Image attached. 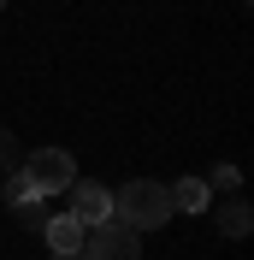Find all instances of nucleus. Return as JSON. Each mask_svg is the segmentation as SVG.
I'll list each match as a JSON object with an SVG mask.
<instances>
[{"label":"nucleus","instance_id":"6","mask_svg":"<svg viewBox=\"0 0 254 260\" xmlns=\"http://www.w3.org/2000/svg\"><path fill=\"white\" fill-rule=\"evenodd\" d=\"M166 201H172V213H207L213 207V189H207L201 178H177L172 189H166Z\"/></svg>","mask_w":254,"mask_h":260},{"label":"nucleus","instance_id":"12","mask_svg":"<svg viewBox=\"0 0 254 260\" xmlns=\"http://www.w3.org/2000/svg\"><path fill=\"white\" fill-rule=\"evenodd\" d=\"M48 260H83V254H48Z\"/></svg>","mask_w":254,"mask_h":260},{"label":"nucleus","instance_id":"4","mask_svg":"<svg viewBox=\"0 0 254 260\" xmlns=\"http://www.w3.org/2000/svg\"><path fill=\"white\" fill-rule=\"evenodd\" d=\"M65 201H71L65 213H71L83 231L101 225V219H112V189H107V183H95V178H77L71 189H65Z\"/></svg>","mask_w":254,"mask_h":260},{"label":"nucleus","instance_id":"9","mask_svg":"<svg viewBox=\"0 0 254 260\" xmlns=\"http://www.w3.org/2000/svg\"><path fill=\"white\" fill-rule=\"evenodd\" d=\"M18 160H24V154H18V142H12V130H0V172L12 178V172H18Z\"/></svg>","mask_w":254,"mask_h":260},{"label":"nucleus","instance_id":"2","mask_svg":"<svg viewBox=\"0 0 254 260\" xmlns=\"http://www.w3.org/2000/svg\"><path fill=\"white\" fill-rule=\"evenodd\" d=\"M18 178L30 183L36 201H48V195H65L77 183V160H71L65 148H30V154L18 160Z\"/></svg>","mask_w":254,"mask_h":260},{"label":"nucleus","instance_id":"11","mask_svg":"<svg viewBox=\"0 0 254 260\" xmlns=\"http://www.w3.org/2000/svg\"><path fill=\"white\" fill-rule=\"evenodd\" d=\"M12 219H18V225H30V231H42V225H48V207L30 201V207H12Z\"/></svg>","mask_w":254,"mask_h":260},{"label":"nucleus","instance_id":"10","mask_svg":"<svg viewBox=\"0 0 254 260\" xmlns=\"http://www.w3.org/2000/svg\"><path fill=\"white\" fill-rule=\"evenodd\" d=\"M30 201H36V195H30V183L12 172V178H6V207H30Z\"/></svg>","mask_w":254,"mask_h":260},{"label":"nucleus","instance_id":"13","mask_svg":"<svg viewBox=\"0 0 254 260\" xmlns=\"http://www.w3.org/2000/svg\"><path fill=\"white\" fill-rule=\"evenodd\" d=\"M0 12H6V0H0Z\"/></svg>","mask_w":254,"mask_h":260},{"label":"nucleus","instance_id":"5","mask_svg":"<svg viewBox=\"0 0 254 260\" xmlns=\"http://www.w3.org/2000/svg\"><path fill=\"white\" fill-rule=\"evenodd\" d=\"M42 237H48L53 254H83V225L71 219V213H53L48 225H42Z\"/></svg>","mask_w":254,"mask_h":260},{"label":"nucleus","instance_id":"3","mask_svg":"<svg viewBox=\"0 0 254 260\" xmlns=\"http://www.w3.org/2000/svg\"><path fill=\"white\" fill-rule=\"evenodd\" d=\"M83 260H142V237L118 219H101L83 231Z\"/></svg>","mask_w":254,"mask_h":260},{"label":"nucleus","instance_id":"1","mask_svg":"<svg viewBox=\"0 0 254 260\" xmlns=\"http://www.w3.org/2000/svg\"><path fill=\"white\" fill-rule=\"evenodd\" d=\"M112 219H118V225H130L136 237H142V231H154V225H166V219H172L166 183H154V178H130L124 189L112 195Z\"/></svg>","mask_w":254,"mask_h":260},{"label":"nucleus","instance_id":"8","mask_svg":"<svg viewBox=\"0 0 254 260\" xmlns=\"http://www.w3.org/2000/svg\"><path fill=\"white\" fill-rule=\"evenodd\" d=\"M201 183H207V189H225V195H237V189H242V172H237V166H213V172H207Z\"/></svg>","mask_w":254,"mask_h":260},{"label":"nucleus","instance_id":"7","mask_svg":"<svg viewBox=\"0 0 254 260\" xmlns=\"http://www.w3.org/2000/svg\"><path fill=\"white\" fill-rule=\"evenodd\" d=\"M248 225H254L248 201H242V195H231V201L219 207V231H225V237H248Z\"/></svg>","mask_w":254,"mask_h":260}]
</instances>
